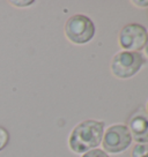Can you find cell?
<instances>
[{
    "label": "cell",
    "instance_id": "9c48e42d",
    "mask_svg": "<svg viewBox=\"0 0 148 157\" xmlns=\"http://www.w3.org/2000/svg\"><path fill=\"white\" fill-rule=\"evenodd\" d=\"M81 157H110V156L104 150L96 148V149H93V150H89V151L84 152Z\"/></svg>",
    "mask_w": 148,
    "mask_h": 157
},
{
    "label": "cell",
    "instance_id": "8fae6325",
    "mask_svg": "<svg viewBox=\"0 0 148 157\" xmlns=\"http://www.w3.org/2000/svg\"><path fill=\"white\" fill-rule=\"evenodd\" d=\"M10 4H13V5H21L20 7H27V6L34 4V1H10Z\"/></svg>",
    "mask_w": 148,
    "mask_h": 157
},
{
    "label": "cell",
    "instance_id": "52a82bcc",
    "mask_svg": "<svg viewBox=\"0 0 148 157\" xmlns=\"http://www.w3.org/2000/svg\"><path fill=\"white\" fill-rule=\"evenodd\" d=\"M132 157H148V143L135 144L131 152Z\"/></svg>",
    "mask_w": 148,
    "mask_h": 157
},
{
    "label": "cell",
    "instance_id": "ba28073f",
    "mask_svg": "<svg viewBox=\"0 0 148 157\" xmlns=\"http://www.w3.org/2000/svg\"><path fill=\"white\" fill-rule=\"evenodd\" d=\"M10 142V133L6 128L0 126V151L4 150Z\"/></svg>",
    "mask_w": 148,
    "mask_h": 157
},
{
    "label": "cell",
    "instance_id": "277c9868",
    "mask_svg": "<svg viewBox=\"0 0 148 157\" xmlns=\"http://www.w3.org/2000/svg\"><path fill=\"white\" fill-rule=\"evenodd\" d=\"M132 136L126 125L116 124L112 125L104 132L102 139L103 150L107 154L117 155L125 151L132 143Z\"/></svg>",
    "mask_w": 148,
    "mask_h": 157
},
{
    "label": "cell",
    "instance_id": "7a4b0ae2",
    "mask_svg": "<svg viewBox=\"0 0 148 157\" xmlns=\"http://www.w3.org/2000/svg\"><path fill=\"white\" fill-rule=\"evenodd\" d=\"M65 36L71 43L84 45L94 38L96 28L93 20L84 14H75L71 16L65 25Z\"/></svg>",
    "mask_w": 148,
    "mask_h": 157
},
{
    "label": "cell",
    "instance_id": "3957f363",
    "mask_svg": "<svg viewBox=\"0 0 148 157\" xmlns=\"http://www.w3.org/2000/svg\"><path fill=\"white\" fill-rule=\"evenodd\" d=\"M145 63L146 60L140 52L120 51L114 56L110 68L115 78L119 80H126L138 74Z\"/></svg>",
    "mask_w": 148,
    "mask_h": 157
},
{
    "label": "cell",
    "instance_id": "5b68a950",
    "mask_svg": "<svg viewBox=\"0 0 148 157\" xmlns=\"http://www.w3.org/2000/svg\"><path fill=\"white\" fill-rule=\"evenodd\" d=\"M147 39V29L139 23L125 25L119 31L118 42L123 51L139 52L143 50Z\"/></svg>",
    "mask_w": 148,
    "mask_h": 157
},
{
    "label": "cell",
    "instance_id": "8992f818",
    "mask_svg": "<svg viewBox=\"0 0 148 157\" xmlns=\"http://www.w3.org/2000/svg\"><path fill=\"white\" fill-rule=\"evenodd\" d=\"M127 128L137 143H148V116L145 113H135L128 119Z\"/></svg>",
    "mask_w": 148,
    "mask_h": 157
},
{
    "label": "cell",
    "instance_id": "6da1fadb",
    "mask_svg": "<svg viewBox=\"0 0 148 157\" xmlns=\"http://www.w3.org/2000/svg\"><path fill=\"white\" fill-rule=\"evenodd\" d=\"M104 123L99 120H84L72 129L68 137V147L74 154H81L96 149L102 143Z\"/></svg>",
    "mask_w": 148,
    "mask_h": 157
},
{
    "label": "cell",
    "instance_id": "30bf717a",
    "mask_svg": "<svg viewBox=\"0 0 148 157\" xmlns=\"http://www.w3.org/2000/svg\"><path fill=\"white\" fill-rule=\"evenodd\" d=\"M132 4L133 5H135L137 7H148V0H133L132 1Z\"/></svg>",
    "mask_w": 148,
    "mask_h": 157
},
{
    "label": "cell",
    "instance_id": "7c38bea8",
    "mask_svg": "<svg viewBox=\"0 0 148 157\" xmlns=\"http://www.w3.org/2000/svg\"><path fill=\"white\" fill-rule=\"evenodd\" d=\"M143 50H145V53H146V56L148 57V31H147V39H146V44H145V48H143Z\"/></svg>",
    "mask_w": 148,
    "mask_h": 157
},
{
    "label": "cell",
    "instance_id": "4fadbf2b",
    "mask_svg": "<svg viewBox=\"0 0 148 157\" xmlns=\"http://www.w3.org/2000/svg\"><path fill=\"white\" fill-rule=\"evenodd\" d=\"M147 112H148V102H147Z\"/></svg>",
    "mask_w": 148,
    "mask_h": 157
}]
</instances>
